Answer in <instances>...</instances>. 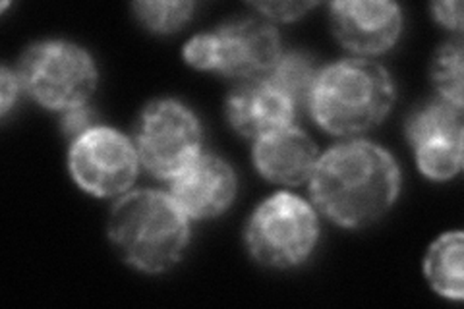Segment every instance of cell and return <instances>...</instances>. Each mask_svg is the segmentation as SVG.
<instances>
[{"label": "cell", "mask_w": 464, "mask_h": 309, "mask_svg": "<svg viewBox=\"0 0 464 309\" xmlns=\"http://www.w3.org/2000/svg\"><path fill=\"white\" fill-rule=\"evenodd\" d=\"M281 54L279 32L259 16L232 18L213 32L194 35L182 49L188 66L238 83L266 76Z\"/></svg>", "instance_id": "5b68a950"}, {"label": "cell", "mask_w": 464, "mask_h": 309, "mask_svg": "<svg viewBox=\"0 0 464 309\" xmlns=\"http://www.w3.org/2000/svg\"><path fill=\"white\" fill-rule=\"evenodd\" d=\"M329 16L333 35L356 58L387 53L402 34V10L389 0H339Z\"/></svg>", "instance_id": "30bf717a"}, {"label": "cell", "mask_w": 464, "mask_h": 309, "mask_svg": "<svg viewBox=\"0 0 464 309\" xmlns=\"http://www.w3.org/2000/svg\"><path fill=\"white\" fill-rule=\"evenodd\" d=\"M22 93V85L16 76V70H10L6 64L0 70V116L6 119V114L12 111L14 102L18 101Z\"/></svg>", "instance_id": "ffe728a7"}, {"label": "cell", "mask_w": 464, "mask_h": 309, "mask_svg": "<svg viewBox=\"0 0 464 309\" xmlns=\"http://www.w3.org/2000/svg\"><path fill=\"white\" fill-rule=\"evenodd\" d=\"M237 172L225 159L201 153L170 180L169 194L190 220L221 217L235 203Z\"/></svg>", "instance_id": "8fae6325"}, {"label": "cell", "mask_w": 464, "mask_h": 309, "mask_svg": "<svg viewBox=\"0 0 464 309\" xmlns=\"http://www.w3.org/2000/svg\"><path fill=\"white\" fill-rule=\"evenodd\" d=\"M225 114L232 130L257 141L273 131L295 126L300 111L267 76L246 80L230 90Z\"/></svg>", "instance_id": "7c38bea8"}, {"label": "cell", "mask_w": 464, "mask_h": 309, "mask_svg": "<svg viewBox=\"0 0 464 309\" xmlns=\"http://www.w3.org/2000/svg\"><path fill=\"white\" fill-rule=\"evenodd\" d=\"M250 256L269 269H293L308 261L319 242V217L314 205L290 191L261 201L244 230Z\"/></svg>", "instance_id": "8992f818"}, {"label": "cell", "mask_w": 464, "mask_h": 309, "mask_svg": "<svg viewBox=\"0 0 464 309\" xmlns=\"http://www.w3.org/2000/svg\"><path fill=\"white\" fill-rule=\"evenodd\" d=\"M16 76L25 95L43 109L61 114L90 105L99 83L93 56L76 43L63 39L29 45L20 56Z\"/></svg>", "instance_id": "277c9868"}, {"label": "cell", "mask_w": 464, "mask_h": 309, "mask_svg": "<svg viewBox=\"0 0 464 309\" xmlns=\"http://www.w3.org/2000/svg\"><path fill=\"white\" fill-rule=\"evenodd\" d=\"M248 6L259 14V18L267 20L269 24H288L306 16L312 8L317 6V3H250Z\"/></svg>", "instance_id": "ac0fdd59"}, {"label": "cell", "mask_w": 464, "mask_h": 309, "mask_svg": "<svg viewBox=\"0 0 464 309\" xmlns=\"http://www.w3.org/2000/svg\"><path fill=\"white\" fill-rule=\"evenodd\" d=\"M134 140L111 126H93L70 143L68 170L80 189L109 199L128 194L140 172Z\"/></svg>", "instance_id": "ba28073f"}, {"label": "cell", "mask_w": 464, "mask_h": 309, "mask_svg": "<svg viewBox=\"0 0 464 309\" xmlns=\"http://www.w3.org/2000/svg\"><path fill=\"white\" fill-rule=\"evenodd\" d=\"M196 5L190 0H180V3H174V0H151V3H134L132 12L136 20L150 29L151 34L157 35H169L179 32L194 16Z\"/></svg>", "instance_id": "e0dca14e"}, {"label": "cell", "mask_w": 464, "mask_h": 309, "mask_svg": "<svg viewBox=\"0 0 464 309\" xmlns=\"http://www.w3.org/2000/svg\"><path fill=\"white\" fill-rule=\"evenodd\" d=\"M132 140L140 165L153 179L170 182L201 155L203 128L184 102L155 99L143 107Z\"/></svg>", "instance_id": "52a82bcc"}, {"label": "cell", "mask_w": 464, "mask_h": 309, "mask_svg": "<svg viewBox=\"0 0 464 309\" xmlns=\"http://www.w3.org/2000/svg\"><path fill=\"white\" fill-rule=\"evenodd\" d=\"M431 14L438 24L457 35L462 34V3L460 0H447V3H433Z\"/></svg>", "instance_id": "44dd1931"}, {"label": "cell", "mask_w": 464, "mask_h": 309, "mask_svg": "<svg viewBox=\"0 0 464 309\" xmlns=\"http://www.w3.org/2000/svg\"><path fill=\"white\" fill-rule=\"evenodd\" d=\"M190 223L169 191L134 189L112 205L107 234L126 265L161 275L184 257L192 238Z\"/></svg>", "instance_id": "7a4b0ae2"}, {"label": "cell", "mask_w": 464, "mask_h": 309, "mask_svg": "<svg viewBox=\"0 0 464 309\" xmlns=\"http://www.w3.org/2000/svg\"><path fill=\"white\" fill-rule=\"evenodd\" d=\"M464 47L460 35L445 41L438 51L433 53L430 78L435 90V97H440L451 105L464 107Z\"/></svg>", "instance_id": "2e32d148"}, {"label": "cell", "mask_w": 464, "mask_h": 309, "mask_svg": "<svg viewBox=\"0 0 464 309\" xmlns=\"http://www.w3.org/2000/svg\"><path fill=\"white\" fill-rule=\"evenodd\" d=\"M395 99V82L385 66L370 58H343L319 70L308 111L327 134L356 138L380 126Z\"/></svg>", "instance_id": "3957f363"}, {"label": "cell", "mask_w": 464, "mask_h": 309, "mask_svg": "<svg viewBox=\"0 0 464 309\" xmlns=\"http://www.w3.org/2000/svg\"><path fill=\"white\" fill-rule=\"evenodd\" d=\"M312 205L343 228H366L399 199L401 169L385 147L348 140L319 155L310 179Z\"/></svg>", "instance_id": "6da1fadb"}, {"label": "cell", "mask_w": 464, "mask_h": 309, "mask_svg": "<svg viewBox=\"0 0 464 309\" xmlns=\"http://www.w3.org/2000/svg\"><path fill=\"white\" fill-rule=\"evenodd\" d=\"M404 136L426 179L447 182L462 170L464 107L433 97L409 114Z\"/></svg>", "instance_id": "9c48e42d"}, {"label": "cell", "mask_w": 464, "mask_h": 309, "mask_svg": "<svg viewBox=\"0 0 464 309\" xmlns=\"http://www.w3.org/2000/svg\"><path fill=\"white\" fill-rule=\"evenodd\" d=\"M93 126H97L95 112L90 105L72 109L68 112H63V116H61V131H63V136L68 140V143L83 136L85 131L92 130Z\"/></svg>", "instance_id": "d6986e66"}, {"label": "cell", "mask_w": 464, "mask_h": 309, "mask_svg": "<svg viewBox=\"0 0 464 309\" xmlns=\"http://www.w3.org/2000/svg\"><path fill=\"white\" fill-rule=\"evenodd\" d=\"M464 234L462 230L443 232L428 247L424 257V276L438 296L460 302L464 296Z\"/></svg>", "instance_id": "5bb4252c"}, {"label": "cell", "mask_w": 464, "mask_h": 309, "mask_svg": "<svg viewBox=\"0 0 464 309\" xmlns=\"http://www.w3.org/2000/svg\"><path fill=\"white\" fill-rule=\"evenodd\" d=\"M319 70L322 66L312 54L304 51H283L279 61L266 76L295 102L298 111H304L308 109V99Z\"/></svg>", "instance_id": "9a60e30c"}, {"label": "cell", "mask_w": 464, "mask_h": 309, "mask_svg": "<svg viewBox=\"0 0 464 309\" xmlns=\"http://www.w3.org/2000/svg\"><path fill=\"white\" fill-rule=\"evenodd\" d=\"M254 167L271 184L295 188L310 182L319 159L314 140L290 126L254 141Z\"/></svg>", "instance_id": "4fadbf2b"}]
</instances>
